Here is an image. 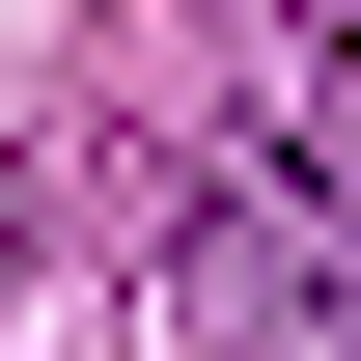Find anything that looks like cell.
I'll return each instance as SVG.
<instances>
[{"mask_svg":"<svg viewBox=\"0 0 361 361\" xmlns=\"http://www.w3.org/2000/svg\"><path fill=\"white\" fill-rule=\"evenodd\" d=\"M306 28V139H361V0H278Z\"/></svg>","mask_w":361,"mask_h":361,"instance_id":"obj_1","label":"cell"}]
</instances>
